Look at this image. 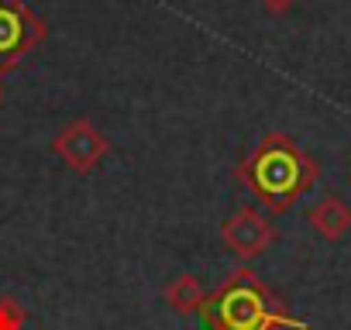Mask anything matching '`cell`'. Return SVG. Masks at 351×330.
I'll return each mask as SVG.
<instances>
[{
	"instance_id": "obj_1",
	"label": "cell",
	"mask_w": 351,
	"mask_h": 330,
	"mask_svg": "<svg viewBox=\"0 0 351 330\" xmlns=\"http://www.w3.org/2000/svg\"><path fill=\"white\" fill-rule=\"evenodd\" d=\"M317 176H320L317 162L303 148H296L286 134H265L262 144L245 162L248 186L276 214L289 210L296 203V196L313 186Z\"/></svg>"
},
{
	"instance_id": "obj_2",
	"label": "cell",
	"mask_w": 351,
	"mask_h": 330,
	"mask_svg": "<svg viewBox=\"0 0 351 330\" xmlns=\"http://www.w3.org/2000/svg\"><path fill=\"white\" fill-rule=\"evenodd\" d=\"M45 38V21L25 0H0V76L21 66V59Z\"/></svg>"
},
{
	"instance_id": "obj_3",
	"label": "cell",
	"mask_w": 351,
	"mask_h": 330,
	"mask_svg": "<svg viewBox=\"0 0 351 330\" xmlns=\"http://www.w3.org/2000/svg\"><path fill=\"white\" fill-rule=\"evenodd\" d=\"M52 151L66 162V169H73V173H93L97 165L107 158L110 141H107V134L93 120L76 117V120H69L52 138Z\"/></svg>"
},
{
	"instance_id": "obj_4",
	"label": "cell",
	"mask_w": 351,
	"mask_h": 330,
	"mask_svg": "<svg viewBox=\"0 0 351 330\" xmlns=\"http://www.w3.org/2000/svg\"><path fill=\"white\" fill-rule=\"evenodd\" d=\"M221 241L228 244L231 255H238L241 262H252L258 255H265L276 241V224L255 207V203H245L238 207L224 227H221Z\"/></svg>"
},
{
	"instance_id": "obj_5",
	"label": "cell",
	"mask_w": 351,
	"mask_h": 330,
	"mask_svg": "<svg viewBox=\"0 0 351 330\" xmlns=\"http://www.w3.org/2000/svg\"><path fill=\"white\" fill-rule=\"evenodd\" d=\"M221 303H224L221 316H224L228 330H252V327L272 323L265 313V303H262V289L252 285V275H248V282L234 279V285L224 292Z\"/></svg>"
},
{
	"instance_id": "obj_6",
	"label": "cell",
	"mask_w": 351,
	"mask_h": 330,
	"mask_svg": "<svg viewBox=\"0 0 351 330\" xmlns=\"http://www.w3.org/2000/svg\"><path fill=\"white\" fill-rule=\"evenodd\" d=\"M306 220L313 227L317 238L324 241H341L348 231H351V207L341 200V196H324L317 200L310 210H306Z\"/></svg>"
},
{
	"instance_id": "obj_7",
	"label": "cell",
	"mask_w": 351,
	"mask_h": 330,
	"mask_svg": "<svg viewBox=\"0 0 351 330\" xmlns=\"http://www.w3.org/2000/svg\"><path fill=\"white\" fill-rule=\"evenodd\" d=\"M162 299L172 313H180V316H193L200 313L204 306V282L190 272H180L165 289H162Z\"/></svg>"
},
{
	"instance_id": "obj_8",
	"label": "cell",
	"mask_w": 351,
	"mask_h": 330,
	"mask_svg": "<svg viewBox=\"0 0 351 330\" xmlns=\"http://www.w3.org/2000/svg\"><path fill=\"white\" fill-rule=\"evenodd\" d=\"M25 306L14 296H0V330H25Z\"/></svg>"
},
{
	"instance_id": "obj_9",
	"label": "cell",
	"mask_w": 351,
	"mask_h": 330,
	"mask_svg": "<svg viewBox=\"0 0 351 330\" xmlns=\"http://www.w3.org/2000/svg\"><path fill=\"white\" fill-rule=\"evenodd\" d=\"M293 4H296V0H258V8H262L265 14H272V18L289 14V11H293Z\"/></svg>"
},
{
	"instance_id": "obj_10",
	"label": "cell",
	"mask_w": 351,
	"mask_h": 330,
	"mask_svg": "<svg viewBox=\"0 0 351 330\" xmlns=\"http://www.w3.org/2000/svg\"><path fill=\"white\" fill-rule=\"evenodd\" d=\"M0 103H4V86H0Z\"/></svg>"
}]
</instances>
